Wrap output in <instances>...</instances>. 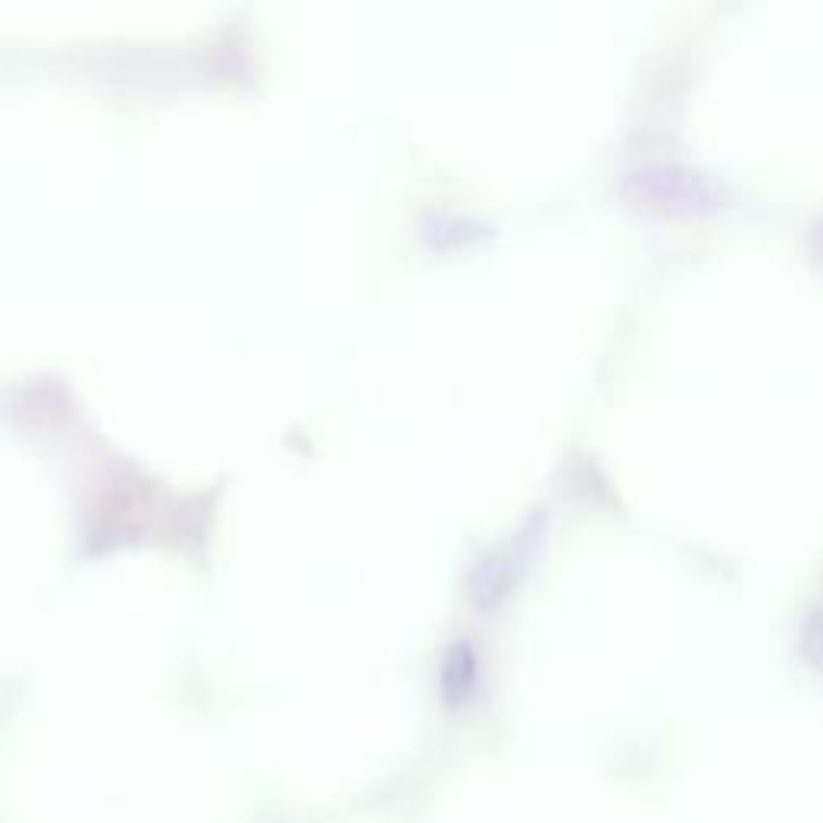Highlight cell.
Listing matches in <instances>:
<instances>
[{"label":"cell","mask_w":823,"mask_h":823,"mask_svg":"<svg viewBox=\"0 0 823 823\" xmlns=\"http://www.w3.org/2000/svg\"><path fill=\"white\" fill-rule=\"evenodd\" d=\"M464 653H467V647H454V650L447 653V663H444V691H447V701H450V698H460L464 688H467L470 673L460 666V663H464Z\"/></svg>","instance_id":"obj_1"}]
</instances>
